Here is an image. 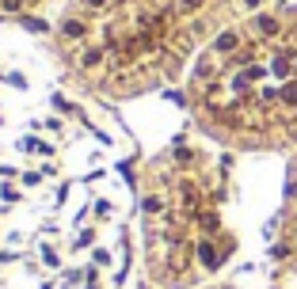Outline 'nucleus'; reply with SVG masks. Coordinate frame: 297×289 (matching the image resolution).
Masks as SVG:
<instances>
[{
    "mask_svg": "<svg viewBox=\"0 0 297 289\" xmlns=\"http://www.w3.org/2000/svg\"><path fill=\"white\" fill-rule=\"evenodd\" d=\"M130 179L65 68L0 46V289H118Z\"/></svg>",
    "mask_w": 297,
    "mask_h": 289,
    "instance_id": "nucleus-1",
    "label": "nucleus"
},
{
    "mask_svg": "<svg viewBox=\"0 0 297 289\" xmlns=\"http://www.w3.org/2000/svg\"><path fill=\"white\" fill-rule=\"evenodd\" d=\"M278 99H282V103H289V107H297V80H286V84H282Z\"/></svg>",
    "mask_w": 297,
    "mask_h": 289,
    "instance_id": "nucleus-2",
    "label": "nucleus"
}]
</instances>
